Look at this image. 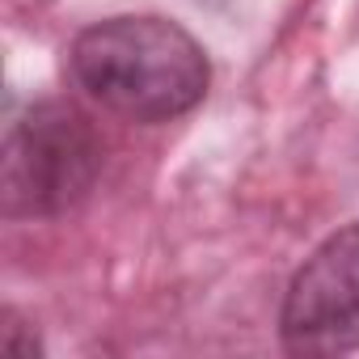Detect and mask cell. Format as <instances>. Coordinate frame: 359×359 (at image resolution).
<instances>
[{
    "label": "cell",
    "mask_w": 359,
    "mask_h": 359,
    "mask_svg": "<svg viewBox=\"0 0 359 359\" xmlns=\"http://www.w3.org/2000/svg\"><path fill=\"white\" fill-rule=\"evenodd\" d=\"M76 85L131 123H165L203 102L212 68L203 47L169 18H106L68 51Z\"/></svg>",
    "instance_id": "cell-1"
},
{
    "label": "cell",
    "mask_w": 359,
    "mask_h": 359,
    "mask_svg": "<svg viewBox=\"0 0 359 359\" xmlns=\"http://www.w3.org/2000/svg\"><path fill=\"white\" fill-rule=\"evenodd\" d=\"M102 156V135L76 106H30L5 140V212L60 216L76 208L97 182Z\"/></svg>",
    "instance_id": "cell-2"
},
{
    "label": "cell",
    "mask_w": 359,
    "mask_h": 359,
    "mask_svg": "<svg viewBox=\"0 0 359 359\" xmlns=\"http://www.w3.org/2000/svg\"><path fill=\"white\" fill-rule=\"evenodd\" d=\"M279 334L292 355L359 351V224L325 237L292 275Z\"/></svg>",
    "instance_id": "cell-3"
}]
</instances>
